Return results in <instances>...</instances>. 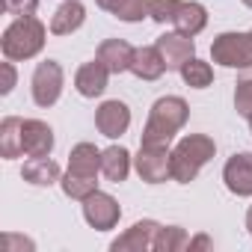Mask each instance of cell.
Returning a JSON list of instances; mask_svg holds the SVG:
<instances>
[{"mask_svg": "<svg viewBox=\"0 0 252 252\" xmlns=\"http://www.w3.org/2000/svg\"><path fill=\"white\" fill-rule=\"evenodd\" d=\"M190 119V107L181 95H163L152 104L146 128L140 137V146H169L175 140V134L187 125Z\"/></svg>", "mask_w": 252, "mask_h": 252, "instance_id": "obj_1", "label": "cell"}, {"mask_svg": "<svg viewBox=\"0 0 252 252\" xmlns=\"http://www.w3.org/2000/svg\"><path fill=\"white\" fill-rule=\"evenodd\" d=\"M48 30L36 15H27V18H15L3 36H0V51H3L6 60L12 63H24V60H33L42 54L45 48V39H48Z\"/></svg>", "mask_w": 252, "mask_h": 252, "instance_id": "obj_2", "label": "cell"}, {"mask_svg": "<svg viewBox=\"0 0 252 252\" xmlns=\"http://www.w3.org/2000/svg\"><path fill=\"white\" fill-rule=\"evenodd\" d=\"M214 155H217L214 137H208V134L181 137L172 149V181H178V184L196 181V175L202 172V166L208 160H214Z\"/></svg>", "mask_w": 252, "mask_h": 252, "instance_id": "obj_3", "label": "cell"}, {"mask_svg": "<svg viewBox=\"0 0 252 252\" xmlns=\"http://www.w3.org/2000/svg\"><path fill=\"white\" fill-rule=\"evenodd\" d=\"M211 60L222 68H249L252 65V39L249 33H220L211 42Z\"/></svg>", "mask_w": 252, "mask_h": 252, "instance_id": "obj_4", "label": "cell"}, {"mask_svg": "<svg viewBox=\"0 0 252 252\" xmlns=\"http://www.w3.org/2000/svg\"><path fill=\"white\" fill-rule=\"evenodd\" d=\"M63 86H65V71L57 60H45L36 65L30 77V92H33L36 107H54L63 95Z\"/></svg>", "mask_w": 252, "mask_h": 252, "instance_id": "obj_5", "label": "cell"}, {"mask_svg": "<svg viewBox=\"0 0 252 252\" xmlns=\"http://www.w3.org/2000/svg\"><path fill=\"white\" fill-rule=\"evenodd\" d=\"M134 169L146 184H163L172 178V152L169 146H140L134 158Z\"/></svg>", "mask_w": 252, "mask_h": 252, "instance_id": "obj_6", "label": "cell"}, {"mask_svg": "<svg viewBox=\"0 0 252 252\" xmlns=\"http://www.w3.org/2000/svg\"><path fill=\"white\" fill-rule=\"evenodd\" d=\"M80 205H83V220H86L95 231H110V228L119 225L122 208H119V202H116L110 193L95 190V193H92L89 199H83Z\"/></svg>", "mask_w": 252, "mask_h": 252, "instance_id": "obj_7", "label": "cell"}, {"mask_svg": "<svg viewBox=\"0 0 252 252\" xmlns=\"http://www.w3.org/2000/svg\"><path fill=\"white\" fill-rule=\"evenodd\" d=\"M95 128L107 140H119L122 134H128V128H131V110H128V104L119 101V98L104 101L95 110Z\"/></svg>", "mask_w": 252, "mask_h": 252, "instance_id": "obj_8", "label": "cell"}, {"mask_svg": "<svg viewBox=\"0 0 252 252\" xmlns=\"http://www.w3.org/2000/svg\"><path fill=\"white\" fill-rule=\"evenodd\" d=\"M222 181L231 196L249 199L252 196V152H237L222 166Z\"/></svg>", "mask_w": 252, "mask_h": 252, "instance_id": "obj_9", "label": "cell"}, {"mask_svg": "<svg viewBox=\"0 0 252 252\" xmlns=\"http://www.w3.org/2000/svg\"><path fill=\"white\" fill-rule=\"evenodd\" d=\"M158 231H160V222L158 220H140L134 222L125 234H119L110 249L113 252H152L155 249V240H158Z\"/></svg>", "mask_w": 252, "mask_h": 252, "instance_id": "obj_10", "label": "cell"}, {"mask_svg": "<svg viewBox=\"0 0 252 252\" xmlns=\"http://www.w3.org/2000/svg\"><path fill=\"white\" fill-rule=\"evenodd\" d=\"M155 45H158V51L163 54V63H166L169 71H181V65L196 57V42H193L190 36L178 33V30H175V33H163Z\"/></svg>", "mask_w": 252, "mask_h": 252, "instance_id": "obj_11", "label": "cell"}, {"mask_svg": "<svg viewBox=\"0 0 252 252\" xmlns=\"http://www.w3.org/2000/svg\"><path fill=\"white\" fill-rule=\"evenodd\" d=\"M107 83H110V68H107L98 57H95L92 63H83V65L77 68V74H74V89H77L83 98H98V95H104Z\"/></svg>", "mask_w": 252, "mask_h": 252, "instance_id": "obj_12", "label": "cell"}, {"mask_svg": "<svg viewBox=\"0 0 252 252\" xmlns=\"http://www.w3.org/2000/svg\"><path fill=\"white\" fill-rule=\"evenodd\" d=\"M54 152V128L42 119H24V155L48 158Z\"/></svg>", "mask_w": 252, "mask_h": 252, "instance_id": "obj_13", "label": "cell"}, {"mask_svg": "<svg viewBox=\"0 0 252 252\" xmlns=\"http://www.w3.org/2000/svg\"><path fill=\"white\" fill-rule=\"evenodd\" d=\"M134 51L125 39H104L98 45V60L110 68V74H122V71H131L134 63Z\"/></svg>", "mask_w": 252, "mask_h": 252, "instance_id": "obj_14", "label": "cell"}, {"mask_svg": "<svg viewBox=\"0 0 252 252\" xmlns=\"http://www.w3.org/2000/svg\"><path fill=\"white\" fill-rule=\"evenodd\" d=\"M131 166H134V158H131V152L125 146H110V149L101 152V175L107 181H113V184L128 181Z\"/></svg>", "mask_w": 252, "mask_h": 252, "instance_id": "obj_15", "label": "cell"}, {"mask_svg": "<svg viewBox=\"0 0 252 252\" xmlns=\"http://www.w3.org/2000/svg\"><path fill=\"white\" fill-rule=\"evenodd\" d=\"M86 21V6L80 0H65V3L57 6L54 18H51V33L54 36H71L83 27Z\"/></svg>", "mask_w": 252, "mask_h": 252, "instance_id": "obj_16", "label": "cell"}, {"mask_svg": "<svg viewBox=\"0 0 252 252\" xmlns=\"http://www.w3.org/2000/svg\"><path fill=\"white\" fill-rule=\"evenodd\" d=\"M24 155V119L6 116L0 122V158L15 160Z\"/></svg>", "mask_w": 252, "mask_h": 252, "instance_id": "obj_17", "label": "cell"}, {"mask_svg": "<svg viewBox=\"0 0 252 252\" xmlns=\"http://www.w3.org/2000/svg\"><path fill=\"white\" fill-rule=\"evenodd\" d=\"M131 71L140 77V80H158L163 77L166 63H163V54L158 51V45H143L134 51V63H131Z\"/></svg>", "mask_w": 252, "mask_h": 252, "instance_id": "obj_18", "label": "cell"}, {"mask_svg": "<svg viewBox=\"0 0 252 252\" xmlns=\"http://www.w3.org/2000/svg\"><path fill=\"white\" fill-rule=\"evenodd\" d=\"M21 178L33 187H51V184H60L63 172H60V163L51 160L48 155V158H30L21 169Z\"/></svg>", "mask_w": 252, "mask_h": 252, "instance_id": "obj_19", "label": "cell"}, {"mask_svg": "<svg viewBox=\"0 0 252 252\" xmlns=\"http://www.w3.org/2000/svg\"><path fill=\"white\" fill-rule=\"evenodd\" d=\"M68 172L83 178H98L101 172V152L92 143H77L68 155Z\"/></svg>", "mask_w": 252, "mask_h": 252, "instance_id": "obj_20", "label": "cell"}, {"mask_svg": "<svg viewBox=\"0 0 252 252\" xmlns=\"http://www.w3.org/2000/svg\"><path fill=\"white\" fill-rule=\"evenodd\" d=\"M175 30L178 33H184V36H199L205 27H208V9L202 6V3H196V0H190V3H184L181 0V9H178V15H175Z\"/></svg>", "mask_w": 252, "mask_h": 252, "instance_id": "obj_21", "label": "cell"}, {"mask_svg": "<svg viewBox=\"0 0 252 252\" xmlns=\"http://www.w3.org/2000/svg\"><path fill=\"white\" fill-rule=\"evenodd\" d=\"M178 74H181V80H184L187 86H193V89H208V86L214 83V68H211V63H205V60H199V57L187 60Z\"/></svg>", "mask_w": 252, "mask_h": 252, "instance_id": "obj_22", "label": "cell"}, {"mask_svg": "<svg viewBox=\"0 0 252 252\" xmlns=\"http://www.w3.org/2000/svg\"><path fill=\"white\" fill-rule=\"evenodd\" d=\"M60 187H63V193H65L68 199L83 202V199H89V196L98 190V178H83V175H71V172H65V175L60 178Z\"/></svg>", "mask_w": 252, "mask_h": 252, "instance_id": "obj_23", "label": "cell"}, {"mask_svg": "<svg viewBox=\"0 0 252 252\" xmlns=\"http://www.w3.org/2000/svg\"><path fill=\"white\" fill-rule=\"evenodd\" d=\"M190 246V237L181 225H160L158 240H155V252H181Z\"/></svg>", "mask_w": 252, "mask_h": 252, "instance_id": "obj_24", "label": "cell"}, {"mask_svg": "<svg viewBox=\"0 0 252 252\" xmlns=\"http://www.w3.org/2000/svg\"><path fill=\"white\" fill-rule=\"evenodd\" d=\"M234 110L246 122L252 119V65L243 68V74L237 77V86H234Z\"/></svg>", "mask_w": 252, "mask_h": 252, "instance_id": "obj_25", "label": "cell"}, {"mask_svg": "<svg viewBox=\"0 0 252 252\" xmlns=\"http://www.w3.org/2000/svg\"><path fill=\"white\" fill-rule=\"evenodd\" d=\"M181 9V0H149V18L158 24H172Z\"/></svg>", "mask_w": 252, "mask_h": 252, "instance_id": "obj_26", "label": "cell"}, {"mask_svg": "<svg viewBox=\"0 0 252 252\" xmlns=\"http://www.w3.org/2000/svg\"><path fill=\"white\" fill-rule=\"evenodd\" d=\"M3 9L15 18H27V15H36L39 0H3Z\"/></svg>", "mask_w": 252, "mask_h": 252, "instance_id": "obj_27", "label": "cell"}, {"mask_svg": "<svg viewBox=\"0 0 252 252\" xmlns=\"http://www.w3.org/2000/svg\"><path fill=\"white\" fill-rule=\"evenodd\" d=\"M0 68H3V86H0V92H3V95H9V92L15 89V80H18V74H15V65H12V60H6V63L0 65Z\"/></svg>", "mask_w": 252, "mask_h": 252, "instance_id": "obj_28", "label": "cell"}, {"mask_svg": "<svg viewBox=\"0 0 252 252\" xmlns=\"http://www.w3.org/2000/svg\"><path fill=\"white\" fill-rule=\"evenodd\" d=\"M3 243H6L9 252H12L15 246H21V249H33V246H36L33 240H27V237H15V234H3Z\"/></svg>", "mask_w": 252, "mask_h": 252, "instance_id": "obj_29", "label": "cell"}, {"mask_svg": "<svg viewBox=\"0 0 252 252\" xmlns=\"http://www.w3.org/2000/svg\"><path fill=\"white\" fill-rule=\"evenodd\" d=\"M208 246H214L211 237H208V234H199V237H190V246H187V249L193 252V249H208Z\"/></svg>", "mask_w": 252, "mask_h": 252, "instance_id": "obj_30", "label": "cell"}, {"mask_svg": "<svg viewBox=\"0 0 252 252\" xmlns=\"http://www.w3.org/2000/svg\"><path fill=\"white\" fill-rule=\"evenodd\" d=\"M95 3H98V6H101L104 12H110V15H116V12H119V6L125 3V0H95Z\"/></svg>", "mask_w": 252, "mask_h": 252, "instance_id": "obj_31", "label": "cell"}, {"mask_svg": "<svg viewBox=\"0 0 252 252\" xmlns=\"http://www.w3.org/2000/svg\"><path fill=\"white\" fill-rule=\"evenodd\" d=\"M246 231L252 234V205H249V211H246Z\"/></svg>", "mask_w": 252, "mask_h": 252, "instance_id": "obj_32", "label": "cell"}, {"mask_svg": "<svg viewBox=\"0 0 252 252\" xmlns=\"http://www.w3.org/2000/svg\"><path fill=\"white\" fill-rule=\"evenodd\" d=\"M240 3H243V6H249V9H252V0H240Z\"/></svg>", "mask_w": 252, "mask_h": 252, "instance_id": "obj_33", "label": "cell"}, {"mask_svg": "<svg viewBox=\"0 0 252 252\" xmlns=\"http://www.w3.org/2000/svg\"><path fill=\"white\" fill-rule=\"evenodd\" d=\"M249 131H252V119H249Z\"/></svg>", "mask_w": 252, "mask_h": 252, "instance_id": "obj_34", "label": "cell"}, {"mask_svg": "<svg viewBox=\"0 0 252 252\" xmlns=\"http://www.w3.org/2000/svg\"><path fill=\"white\" fill-rule=\"evenodd\" d=\"M249 39H252V30H249Z\"/></svg>", "mask_w": 252, "mask_h": 252, "instance_id": "obj_35", "label": "cell"}]
</instances>
